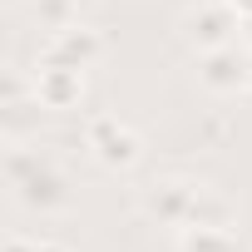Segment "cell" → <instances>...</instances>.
I'll return each mask as SVG.
<instances>
[{"label":"cell","mask_w":252,"mask_h":252,"mask_svg":"<svg viewBox=\"0 0 252 252\" xmlns=\"http://www.w3.org/2000/svg\"><path fill=\"white\" fill-rule=\"evenodd\" d=\"M5 178H10L15 198H20L30 213H55V208L69 203V178H64L40 149L5 144Z\"/></svg>","instance_id":"1"},{"label":"cell","mask_w":252,"mask_h":252,"mask_svg":"<svg viewBox=\"0 0 252 252\" xmlns=\"http://www.w3.org/2000/svg\"><path fill=\"white\" fill-rule=\"evenodd\" d=\"M84 149H89V158H94L99 168H109V173H129V168L144 158L139 129H129L119 114H94V119L84 124Z\"/></svg>","instance_id":"2"},{"label":"cell","mask_w":252,"mask_h":252,"mask_svg":"<svg viewBox=\"0 0 252 252\" xmlns=\"http://www.w3.org/2000/svg\"><path fill=\"white\" fill-rule=\"evenodd\" d=\"M193 79H198L203 94L232 99V94H247V89H252V60H247V50H237V45L203 50V55L193 60Z\"/></svg>","instance_id":"3"},{"label":"cell","mask_w":252,"mask_h":252,"mask_svg":"<svg viewBox=\"0 0 252 252\" xmlns=\"http://www.w3.org/2000/svg\"><path fill=\"white\" fill-rule=\"evenodd\" d=\"M198 193H203V183L168 173V178H154V183H144V193H139V213H144L149 222H158V227H173V232H178V227L193 218V203H198Z\"/></svg>","instance_id":"4"},{"label":"cell","mask_w":252,"mask_h":252,"mask_svg":"<svg viewBox=\"0 0 252 252\" xmlns=\"http://www.w3.org/2000/svg\"><path fill=\"white\" fill-rule=\"evenodd\" d=\"M237 10L227 5V0H198V5H188L183 10V20H178V30H183V40L203 55V50H222V45H232L237 40Z\"/></svg>","instance_id":"5"},{"label":"cell","mask_w":252,"mask_h":252,"mask_svg":"<svg viewBox=\"0 0 252 252\" xmlns=\"http://www.w3.org/2000/svg\"><path fill=\"white\" fill-rule=\"evenodd\" d=\"M30 94H35L40 109H55V114L79 109V104H84V69L40 60V64H35V84H30Z\"/></svg>","instance_id":"6"},{"label":"cell","mask_w":252,"mask_h":252,"mask_svg":"<svg viewBox=\"0 0 252 252\" xmlns=\"http://www.w3.org/2000/svg\"><path fill=\"white\" fill-rule=\"evenodd\" d=\"M40 60H50V64H74V69H89V64H99L104 60V35L94 30V25H60L55 35H50V45L40 50Z\"/></svg>","instance_id":"7"},{"label":"cell","mask_w":252,"mask_h":252,"mask_svg":"<svg viewBox=\"0 0 252 252\" xmlns=\"http://www.w3.org/2000/svg\"><path fill=\"white\" fill-rule=\"evenodd\" d=\"M188 222L237 232V203H232L227 193H218V188H208V183H203V193H198V203H193V218H188ZM188 222H183V227H188Z\"/></svg>","instance_id":"8"},{"label":"cell","mask_w":252,"mask_h":252,"mask_svg":"<svg viewBox=\"0 0 252 252\" xmlns=\"http://www.w3.org/2000/svg\"><path fill=\"white\" fill-rule=\"evenodd\" d=\"M178 252H242V242L227 227H198V222H188V227H178Z\"/></svg>","instance_id":"9"},{"label":"cell","mask_w":252,"mask_h":252,"mask_svg":"<svg viewBox=\"0 0 252 252\" xmlns=\"http://www.w3.org/2000/svg\"><path fill=\"white\" fill-rule=\"evenodd\" d=\"M5 252H69V247L55 242V237H10Z\"/></svg>","instance_id":"10"},{"label":"cell","mask_w":252,"mask_h":252,"mask_svg":"<svg viewBox=\"0 0 252 252\" xmlns=\"http://www.w3.org/2000/svg\"><path fill=\"white\" fill-rule=\"evenodd\" d=\"M237 45H242V50H247V55H252V15H247V20H242V25H237Z\"/></svg>","instance_id":"11"},{"label":"cell","mask_w":252,"mask_h":252,"mask_svg":"<svg viewBox=\"0 0 252 252\" xmlns=\"http://www.w3.org/2000/svg\"><path fill=\"white\" fill-rule=\"evenodd\" d=\"M227 5L237 10V20H247V15H252V0H227Z\"/></svg>","instance_id":"12"}]
</instances>
